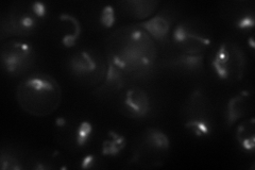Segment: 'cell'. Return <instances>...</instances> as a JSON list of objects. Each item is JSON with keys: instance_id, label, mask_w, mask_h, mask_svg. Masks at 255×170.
Here are the masks:
<instances>
[{"instance_id": "obj_1", "label": "cell", "mask_w": 255, "mask_h": 170, "mask_svg": "<svg viewBox=\"0 0 255 170\" xmlns=\"http://www.w3.org/2000/svg\"><path fill=\"white\" fill-rule=\"evenodd\" d=\"M106 58L129 80L145 79L154 69L157 46L136 22L121 27L108 37Z\"/></svg>"}, {"instance_id": "obj_2", "label": "cell", "mask_w": 255, "mask_h": 170, "mask_svg": "<svg viewBox=\"0 0 255 170\" xmlns=\"http://www.w3.org/2000/svg\"><path fill=\"white\" fill-rule=\"evenodd\" d=\"M16 101L27 114L47 117L62 103L63 93L59 82L44 72H34L23 78L16 87Z\"/></svg>"}, {"instance_id": "obj_3", "label": "cell", "mask_w": 255, "mask_h": 170, "mask_svg": "<svg viewBox=\"0 0 255 170\" xmlns=\"http://www.w3.org/2000/svg\"><path fill=\"white\" fill-rule=\"evenodd\" d=\"M47 17V6L39 1L14 2L5 16L1 17V40L12 36L27 37L34 34Z\"/></svg>"}, {"instance_id": "obj_4", "label": "cell", "mask_w": 255, "mask_h": 170, "mask_svg": "<svg viewBox=\"0 0 255 170\" xmlns=\"http://www.w3.org/2000/svg\"><path fill=\"white\" fill-rule=\"evenodd\" d=\"M107 59L99 51L84 48L69 56L67 69L76 82L85 88L99 86L107 75Z\"/></svg>"}, {"instance_id": "obj_5", "label": "cell", "mask_w": 255, "mask_h": 170, "mask_svg": "<svg viewBox=\"0 0 255 170\" xmlns=\"http://www.w3.org/2000/svg\"><path fill=\"white\" fill-rule=\"evenodd\" d=\"M94 137L92 121L77 115L59 116L54 124V139L62 148L70 153L85 150Z\"/></svg>"}, {"instance_id": "obj_6", "label": "cell", "mask_w": 255, "mask_h": 170, "mask_svg": "<svg viewBox=\"0 0 255 170\" xmlns=\"http://www.w3.org/2000/svg\"><path fill=\"white\" fill-rule=\"evenodd\" d=\"M211 68L223 82H238L244 78L247 58L244 50L232 40H223L212 51Z\"/></svg>"}, {"instance_id": "obj_7", "label": "cell", "mask_w": 255, "mask_h": 170, "mask_svg": "<svg viewBox=\"0 0 255 170\" xmlns=\"http://www.w3.org/2000/svg\"><path fill=\"white\" fill-rule=\"evenodd\" d=\"M184 127L198 139L211 136L214 130L213 109L207 96L201 90H195L187 97L182 110Z\"/></svg>"}, {"instance_id": "obj_8", "label": "cell", "mask_w": 255, "mask_h": 170, "mask_svg": "<svg viewBox=\"0 0 255 170\" xmlns=\"http://www.w3.org/2000/svg\"><path fill=\"white\" fill-rule=\"evenodd\" d=\"M170 141L161 129L148 128L143 131L133 153L132 162L145 168L161 166L168 155Z\"/></svg>"}, {"instance_id": "obj_9", "label": "cell", "mask_w": 255, "mask_h": 170, "mask_svg": "<svg viewBox=\"0 0 255 170\" xmlns=\"http://www.w3.org/2000/svg\"><path fill=\"white\" fill-rule=\"evenodd\" d=\"M35 62V48L26 40L12 39L1 46V66L10 77H20Z\"/></svg>"}, {"instance_id": "obj_10", "label": "cell", "mask_w": 255, "mask_h": 170, "mask_svg": "<svg viewBox=\"0 0 255 170\" xmlns=\"http://www.w3.org/2000/svg\"><path fill=\"white\" fill-rule=\"evenodd\" d=\"M177 49L186 54H204L212 45V38L195 21L181 20L174 26L170 35Z\"/></svg>"}, {"instance_id": "obj_11", "label": "cell", "mask_w": 255, "mask_h": 170, "mask_svg": "<svg viewBox=\"0 0 255 170\" xmlns=\"http://www.w3.org/2000/svg\"><path fill=\"white\" fill-rule=\"evenodd\" d=\"M152 103L149 94L139 86H130L118 97V111L128 118L143 119L148 117Z\"/></svg>"}, {"instance_id": "obj_12", "label": "cell", "mask_w": 255, "mask_h": 170, "mask_svg": "<svg viewBox=\"0 0 255 170\" xmlns=\"http://www.w3.org/2000/svg\"><path fill=\"white\" fill-rule=\"evenodd\" d=\"M174 17L169 11L156 12L152 17L145 21H138V25L146 30L155 43L165 44L169 42Z\"/></svg>"}, {"instance_id": "obj_13", "label": "cell", "mask_w": 255, "mask_h": 170, "mask_svg": "<svg viewBox=\"0 0 255 170\" xmlns=\"http://www.w3.org/2000/svg\"><path fill=\"white\" fill-rule=\"evenodd\" d=\"M107 63L108 68L105 80L102 81V83L99 86L94 88V94L100 97L101 99H107L116 94H121L126 88L128 82H129V78L121 69L117 68L108 59Z\"/></svg>"}, {"instance_id": "obj_14", "label": "cell", "mask_w": 255, "mask_h": 170, "mask_svg": "<svg viewBox=\"0 0 255 170\" xmlns=\"http://www.w3.org/2000/svg\"><path fill=\"white\" fill-rule=\"evenodd\" d=\"M66 160L61 152L52 149L39 150L28 158L27 169H63L66 168Z\"/></svg>"}, {"instance_id": "obj_15", "label": "cell", "mask_w": 255, "mask_h": 170, "mask_svg": "<svg viewBox=\"0 0 255 170\" xmlns=\"http://www.w3.org/2000/svg\"><path fill=\"white\" fill-rule=\"evenodd\" d=\"M252 107L251 94L249 92H242L232 97L228 102L226 110V123L230 128L237 121L247 117Z\"/></svg>"}, {"instance_id": "obj_16", "label": "cell", "mask_w": 255, "mask_h": 170, "mask_svg": "<svg viewBox=\"0 0 255 170\" xmlns=\"http://www.w3.org/2000/svg\"><path fill=\"white\" fill-rule=\"evenodd\" d=\"M204 54H186L180 52L165 63V66L178 70L183 74L197 75L203 70Z\"/></svg>"}, {"instance_id": "obj_17", "label": "cell", "mask_w": 255, "mask_h": 170, "mask_svg": "<svg viewBox=\"0 0 255 170\" xmlns=\"http://www.w3.org/2000/svg\"><path fill=\"white\" fill-rule=\"evenodd\" d=\"M60 21V42L61 45L65 48L75 47L79 38L81 36V23L74 15L68 13H63L59 16Z\"/></svg>"}, {"instance_id": "obj_18", "label": "cell", "mask_w": 255, "mask_h": 170, "mask_svg": "<svg viewBox=\"0 0 255 170\" xmlns=\"http://www.w3.org/2000/svg\"><path fill=\"white\" fill-rule=\"evenodd\" d=\"M122 7V11L129 17L140 21L149 19L158 11L159 1H141V0H132V1H121L117 3Z\"/></svg>"}, {"instance_id": "obj_19", "label": "cell", "mask_w": 255, "mask_h": 170, "mask_svg": "<svg viewBox=\"0 0 255 170\" xmlns=\"http://www.w3.org/2000/svg\"><path fill=\"white\" fill-rule=\"evenodd\" d=\"M255 120L253 117L242 119L236 129V140L241 147L249 153H253L255 148Z\"/></svg>"}, {"instance_id": "obj_20", "label": "cell", "mask_w": 255, "mask_h": 170, "mask_svg": "<svg viewBox=\"0 0 255 170\" xmlns=\"http://www.w3.org/2000/svg\"><path fill=\"white\" fill-rule=\"evenodd\" d=\"M27 161L28 158H23L21 153L15 148H2L0 153V167L2 170H20L27 168Z\"/></svg>"}, {"instance_id": "obj_21", "label": "cell", "mask_w": 255, "mask_h": 170, "mask_svg": "<svg viewBox=\"0 0 255 170\" xmlns=\"http://www.w3.org/2000/svg\"><path fill=\"white\" fill-rule=\"evenodd\" d=\"M127 140L126 137L117 132L111 131L109 136L102 142L101 146V156L115 158L121 155V152L126 148Z\"/></svg>"}, {"instance_id": "obj_22", "label": "cell", "mask_w": 255, "mask_h": 170, "mask_svg": "<svg viewBox=\"0 0 255 170\" xmlns=\"http://www.w3.org/2000/svg\"><path fill=\"white\" fill-rule=\"evenodd\" d=\"M234 26L241 31H248L254 27V13L253 11H245L238 14L234 19Z\"/></svg>"}, {"instance_id": "obj_23", "label": "cell", "mask_w": 255, "mask_h": 170, "mask_svg": "<svg viewBox=\"0 0 255 170\" xmlns=\"http://www.w3.org/2000/svg\"><path fill=\"white\" fill-rule=\"evenodd\" d=\"M80 167L82 169H100V168H105V160H103V157H99L95 153H89L82 158L81 162H80Z\"/></svg>"}, {"instance_id": "obj_24", "label": "cell", "mask_w": 255, "mask_h": 170, "mask_svg": "<svg viewBox=\"0 0 255 170\" xmlns=\"http://www.w3.org/2000/svg\"><path fill=\"white\" fill-rule=\"evenodd\" d=\"M101 25L105 28H112L114 26L116 21V13L114 7L112 5H107L102 9L101 17H100Z\"/></svg>"}]
</instances>
